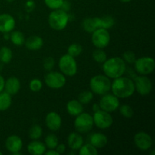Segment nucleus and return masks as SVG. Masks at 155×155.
<instances>
[{
  "instance_id": "f257e3e1",
  "label": "nucleus",
  "mask_w": 155,
  "mask_h": 155,
  "mask_svg": "<svg viewBox=\"0 0 155 155\" xmlns=\"http://www.w3.org/2000/svg\"><path fill=\"white\" fill-rule=\"evenodd\" d=\"M110 89L118 98H127L132 96L135 92L134 82L128 77H120L114 79Z\"/></svg>"
},
{
  "instance_id": "f03ea898",
  "label": "nucleus",
  "mask_w": 155,
  "mask_h": 155,
  "mask_svg": "<svg viewBox=\"0 0 155 155\" xmlns=\"http://www.w3.org/2000/svg\"><path fill=\"white\" fill-rule=\"evenodd\" d=\"M103 71L108 78L116 79L122 77L126 71V64L124 59L113 57L107 59L103 63Z\"/></svg>"
},
{
  "instance_id": "7ed1b4c3",
  "label": "nucleus",
  "mask_w": 155,
  "mask_h": 155,
  "mask_svg": "<svg viewBox=\"0 0 155 155\" xmlns=\"http://www.w3.org/2000/svg\"><path fill=\"white\" fill-rule=\"evenodd\" d=\"M68 21L69 15L67 12L61 8L53 10L49 14L48 18V22L50 27L58 31L64 30L68 25Z\"/></svg>"
},
{
  "instance_id": "20e7f679",
  "label": "nucleus",
  "mask_w": 155,
  "mask_h": 155,
  "mask_svg": "<svg viewBox=\"0 0 155 155\" xmlns=\"http://www.w3.org/2000/svg\"><path fill=\"white\" fill-rule=\"evenodd\" d=\"M89 86L93 93L103 95L110 90L111 82L107 76L96 75L91 78Z\"/></svg>"
},
{
  "instance_id": "39448f33",
  "label": "nucleus",
  "mask_w": 155,
  "mask_h": 155,
  "mask_svg": "<svg viewBox=\"0 0 155 155\" xmlns=\"http://www.w3.org/2000/svg\"><path fill=\"white\" fill-rule=\"evenodd\" d=\"M58 67L64 76L74 77L77 73V64L75 58L70 54H64L59 59Z\"/></svg>"
},
{
  "instance_id": "423d86ee",
  "label": "nucleus",
  "mask_w": 155,
  "mask_h": 155,
  "mask_svg": "<svg viewBox=\"0 0 155 155\" xmlns=\"http://www.w3.org/2000/svg\"><path fill=\"white\" fill-rule=\"evenodd\" d=\"M94 126L93 118L92 115L87 113L80 114L74 120V127L80 133H86L90 131Z\"/></svg>"
},
{
  "instance_id": "0eeeda50",
  "label": "nucleus",
  "mask_w": 155,
  "mask_h": 155,
  "mask_svg": "<svg viewBox=\"0 0 155 155\" xmlns=\"http://www.w3.org/2000/svg\"><path fill=\"white\" fill-rule=\"evenodd\" d=\"M110 36L108 30L98 28L92 33V42L97 48H104L110 43Z\"/></svg>"
},
{
  "instance_id": "6e6552de",
  "label": "nucleus",
  "mask_w": 155,
  "mask_h": 155,
  "mask_svg": "<svg viewBox=\"0 0 155 155\" xmlns=\"http://www.w3.org/2000/svg\"><path fill=\"white\" fill-rule=\"evenodd\" d=\"M135 69L141 75L151 74L155 68L154 58L151 57H142L136 59L134 62Z\"/></svg>"
},
{
  "instance_id": "1a4fd4ad",
  "label": "nucleus",
  "mask_w": 155,
  "mask_h": 155,
  "mask_svg": "<svg viewBox=\"0 0 155 155\" xmlns=\"http://www.w3.org/2000/svg\"><path fill=\"white\" fill-rule=\"evenodd\" d=\"M45 83L49 88L58 89L64 86L66 83V77L62 73L56 71H50L45 76Z\"/></svg>"
},
{
  "instance_id": "9d476101",
  "label": "nucleus",
  "mask_w": 155,
  "mask_h": 155,
  "mask_svg": "<svg viewBox=\"0 0 155 155\" xmlns=\"http://www.w3.org/2000/svg\"><path fill=\"white\" fill-rule=\"evenodd\" d=\"M92 118L94 124L101 130L109 128L113 124V117L111 115L109 114V112L104 111L101 109L94 112Z\"/></svg>"
},
{
  "instance_id": "9b49d317",
  "label": "nucleus",
  "mask_w": 155,
  "mask_h": 155,
  "mask_svg": "<svg viewBox=\"0 0 155 155\" xmlns=\"http://www.w3.org/2000/svg\"><path fill=\"white\" fill-rule=\"evenodd\" d=\"M99 107L101 110L107 112H113L119 108L120 101L119 98L114 95L111 94H104L99 101Z\"/></svg>"
},
{
  "instance_id": "f8f14e48",
  "label": "nucleus",
  "mask_w": 155,
  "mask_h": 155,
  "mask_svg": "<svg viewBox=\"0 0 155 155\" xmlns=\"http://www.w3.org/2000/svg\"><path fill=\"white\" fill-rule=\"evenodd\" d=\"M133 82H134L135 90L137 91L138 93L142 96L149 95L152 90V83L151 80L148 77H145V75L138 76L135 77Z\"/></svg>"
},
{
  "instance_id": "ddd939ff",
  "label": "nucleus",
  "mask_w": 155,
  "mask_h": 155,
  "mask_svg": "<svg viewBox=\"0 0 155 155\" xmlns=\"http://www.w3.org/2000/svg\"><path fill=\"white\" fill-rule=\"evenodd\" d=\"M134 143L142 151H147L152 146V139L145 132H139L134 136Z\"/></svg>"
},
{
  "instance_id": "4468645a",
  "label": "nucleus",
  "mask_w": 155,
  "mask_h": 155,
  "mask_svg": "<svg viewBox=\"0 0 155 155\" xmlns=\"http://www.w3.org/2000/svg\"><path fill=\"white\" fill-rule=\"evenodd\" d=\"M5 147L7 150L14 154H19L20 151L22 149V139L16 135H12L7 138L5 141Z\"/></svg>"
},
{
  "instance_id": "2eb2a0df",
  "label": "nucleus",
  "mask_w": 155,
  "mask_h": 155,
  "mask_svg": "<svg viewBox=\"0 0 155 155\" xmlns=\"http://www.w3.org/2000/svg\"><path fill=\"white\" fill-rule=\"evenodd\" d=\"M15 20L9 14L0 15V32L3 33H10L15 27Z\"/></svg>"
},
{
  "instance_id": "dca6fc26",
  "label": "nucleus",
  "mask_w": 155,
  "mask_h": 155,
  "mask_svg": "<svg viewBox=\"0 0 155 155\" xmlns=\"http://www.w3.org/2000/svg\"><path fill=\"white\" fill-rule=\"evenodd\" d=\"M45 124L51 131H58L61 127V117L55 111L49 112L45 117Z\"/></svg>"
},
{
  "instance_id": "f3484780",
  "label": "nucleus",
  "mask_w": 155,
  "mask_h": 155,
  "mask_svg": "<svg viewBox=\"0 0 155 155\" xmlns=\"http://www.w3.org/2000/svg\"><path fill=\"white\" fill-rule=\"evenodd\" d=\"M4 89H5V92L9 95H16L21 89L20 80L15 77H9L6 81H5Z\"/></svg>"
},
{
  "instance_id": "a211bd4d",
  "label": "nucleus",
  "mask_w": 155,
  "mask_h": 155,
  "mask_svg": "<svg viewBox=\"0 0 155 155\" xmlns=\"http://www.w3.org/2000/svg\"><path fill=\"white\" fill-rule=\"evenodd\" d=\"M68 146L71 149L79 150L83 145V139L80 134L77 133H72L68 136Z\"/></svg>"
},
{
  "instance_id": "6ab92c4d",
  "label": "nucleus",
  "mask_w": 155,
  "mask_h": 155,
  "mask_svg": "<svg viewBox=\"0 0 155 155\" xmlns=\"http://www.w3.org/2000/svg\"><path fill=\"white\" fill-rule=\"evenodd\" d=\"M45 149L46 147L45 144L37 140H33L27 145V151L30 154L33 155H42L45 154Z\"/></svg>"
},
{
  "instance_id": "aec40b11",
  "label": "nucleus",
  "mask_w": 155,
  "mask_h": 155,
  "mask_svg": "<svg viewBox=\"0 0 155 155\" xmlns=\"http://www.w3.org/2000/svg\"><path fill=\"white\" fill-rule=\"evenodd\" d=\"M25 46L29 50L36 51L40 49L43 45V40L40 36H31L25 39Z\"/></svg>"
},
{
  "instance_id": "412c9836",
  "label": "nucleus",
  "mask_w": 155,
  "mask_h": 155,
  "mask_svg": "<svg viewBox=\"0 0 155 155\" xmlns=\"http://www.w3.org/2000/svg\"><path fill=\"white\" fill-rule=\"evenodd\" d=\"M67 110L70 115L77 117L83 111V104L80 103L78 100H71L67 104Z\"/></svg>"
},
{
  "instance_id": "4be33fe9",
  "label": "nucleus",
  "mask_w": 155,
  "mask_h": 155,
  "mask_svg": "<svg viewBox=\"0 0 155 155\" xmlns=\"http://www.w3.org/2000/svg\"><path fill=\"white\" fill-rule=\"evenodd\" d=\"M90 144L96 148H104L107 144V136L101 133H94L90 137Z\"/></svg>"
},
{
  "instance_id": "5701e85b",
  "label": "nucleus",
  "mask_w": 155,
  "mask_h": 155,
  "mask_svg": "<svg viewBox=\"0 0 155 155\" xmlns=\"http://www.w3.org/2000/svg\"><path fill=\"white\" fill-rule=\"evenodd\" d=\"M83 27L85 31L87 32V33H92L95 30L100 28L99 18L95 17V18H86L83 21Z\"/></svg>"
},
{
  "instance_id": "b1692460",
  "label": "nucleus",
  "mask_w": 155,
  "mask_h": 155,
  "mask_svg": "<svg viewBox=\"0 0 155 155\" xmlns=\"http://www.w3.org/2000/svg\"><path fill=\"white\" fill-rule=\"evenodd\" d=\"M12 105V95L6 92H0V111L8 110Z\"/></svg>"
},
{
  "instance_id": "393cba45",
  "label": "nucleus",
  "mask_w": 155,
  "mask_h": 155,
  "mask_svg": "<svg viewBox=\"0 0 155 155\" xmlns=\"http://www.w3.org/2000/svg\"><path fill=\"white\" fill-rule=\"evenodd\" d=\"M12 51L8 47L3 46L0 48V62L2 64H8L12 61Z\"/></svg>"
},
{
  "instance_id": "a878e982",
  "label": "nucleus",
  "mask_w": 155,
  "mask_h": 155,
  "mask_svg": "<svg viewBox=\"0 0 155 155\" xmlns=\"http://www.w3.org/2000/svg\"><path fill=\"white\" fill-rule=\"evenodd\" d=\"M9 39L12 41V43L15 45H22L25 42V37H24L23 33L20 31H14L11 33Z\"/></svg>"
},
{
  "instance_id": "bb28decb",
  "label": "nucleus",
  "mask_w": 155,
  "mask_h": 155,
  "mask_svg": "<svg viewBox=\"0 0 155 155\" xmlns=\"http://www.w3.org/2000/svg\"><path fill=\"white\" fill-rule=\"evenodd\" d=\"M98 154L97 148L90 143L83 145L79 149L80 155H97Z\"/></svg>"
},
{
  "instance_id": "cd10ccee",
  "label": "nucleus",
  "mask_w": 155,
  "mask_h": 155,
  "mask_svg": "<svg viewBox=\"0 0 155 155\" xmlns=\"http://www.w3.org/2000/svg\"><path fill=\"white\" fill-rule=\"evenodd\" d=\"M92 58L98 63H104L107 60V54L103 48H97L92 52Z\"/></svg>"
},
{
  "instance_id": "c85d7f7f",
  "label": "nucleus",
  "mask_w": 155,
  "mask_h": 155,
  "mask_svg": "<svg viewBox=\"0 0 155 155\" xmlns=\"http://www.w3.org/2000/svg\"><path fill=\"white\" fill-rule=\"evenodd\" d=\"M45 145L49 149H54L58 145V139L54 134H49L45 139Z\"/></svg>"
},
{
  "instance_id": "c756f323",
  "label": "nucleus",
  "mask_w": 155,
  "mask_h": 155,
  "mask_svg": "<svg viewBox=\"0 0 155 155\" xmlns=\"http://www.w3.org/2000/svg\"><path fill=\"white\" fill-rule=\"evenodd\" d=\"M42 135V129L39 125H33L29 131L30 138L33 140H38Z\"/></svg>"
},
{
  "instance_id": "7c9ffc66",
  "label": "nucleus",
  "mask_w": 155,
  "mask_h": 155,
  "mask_svg": "<svg viewBox=\"0 0 155 155\" xmlns=\"http://www.w3.org/2000/svg\"><path fill=\"white\" fill-rule=\"evenodd\" d=\"M83 51L82 45L79 43H73L69 45L68 48V54L75 58L80 55Z\"/></svg>"
},
{
  "instance_id": "2f4dec72",
  "label": "nucleus",
  "mask_w": 155,
  "mask_h": 155,
  "mask_svg": "<svg viewBox=\"0 0 155 155\" xmlns=\"http://www.w3.org/2000/svg\"><path fill=\"white\" fill-rule=\"evenodd\" d=\"M100 28H104L107 30L113 27L114 24V20L110 16H105L103 18H99Z\"/></svg>"
},
{
  "instance_id": "473e14b6",
  "label": "nucleus",
  "mask_w": 155,
  "mask_h": 155,
  "mask_svg": "<svg viewBox=\"0 0 155 155\" xmlns=\"http://www.w3.org/2000/svg\"><path fill=\"white\" fill-rule=\"evenodd\" d=\"M93 92L90 91H83L78 96V101L82 104H88L93 98Z\"/></svg>"
},
{
  "instance_id": "72a5a7b5",
  "label": "nucleus",
  "mask_w": 155,
  "mask_h": 155,
  "mask_svg": "<svg viewBox=\"0 0 155 155\" xmlns=\"http://www.w3.org/2000/svg\"><path fill=\"white\" fill-rule=\"evenodd\" d=\"M120 113L124 117L131 118L133 116L134 111H133L131 106H130L129 104H123L120 107Z\"/></svg>"
},
{
  "instance_id": "f704fd0d",
  "label": "nucleus",
  "mask_w": 155,
  "mask_h": 155,
  "mask_svg": "<svg viewBox=\"0 0 155 155\" xmlns=\"http://www.w3.org/2000/svg\"><path fill=\"white\" fill-rule=\"evenodd\" d=\"M45 5L49 8L51 10H55V9L61 8L62 4L64 2V0H44Z\"/></svg>"
},
{
  "instance_id": "c9c22d12",
  "label": "nucleus",
  "mask_w": 155,
  "mask_h": 155,
  "mask_svg": "<svg viewBox=\"0 0 155 155\" xmlns=\"http://www.w3.org/2000/svg\"><path fill=\"white\" fill-rule=\"evenodd\" d=\"M29 87L30 89L32 92H39L41 90L42 87V83L40 80L39 79H33L30 82V84H29Z\"/></svg>"
},
{
  "instance_id": "e433bc0d",
  "label": "nucleus",
  "mask_w": 155,
  "mask_h": 155,
  "mask_svg": "<svg viewBox=\"0 0 155 155\" xmlns=\"http://www.w3.org/2000/svg\"><path fill=\"white\" fill-rule=\"evenodd\" d=\"M123 59H124V61L129 64H134V62L136 60V57L133 51H127L123 54Z\"/></svg>"
},
{
  "instance_id": "4c0bfd02",
  "label": "nucleus",
  "mask_w": 155,
  "mask_h": 155,
  "mask_svg": "<svg viewBox=\"0 0 155 155\" xmlns=\"http://www.w3.org/2000/svg\"><path fill=\"white\" fill-rule=\"evenodd\" d=\"M54 64H55V61L52 57L46 58L43 61V68L48 71H51L54 68Z\"/></svg>"
},
{
  "instance_id": "58836bf2",
  "label": "nucleus",
  "mask_w": 155,
  "mask_h": 155,
  "mask_svg": "<svg viewBox=\"0 0 155 155\" xmlns=\"http://www.w3.org/2000/svg\"><path fill=\"white\" fill-rule=\"evenodd\" d=\"M54 149L56 150V151H57L59 154H64V153L65 152V151H66V146H65L64 144H58Z\"/></svg>"
},
{
  "instance_id": "ea45409f",
  "label": "nucleus",
  "mask_w": 155,
  "mask_h": 155,
  "mask_svg": "<svg viewBox=\"0 0 155 155\" xmlns=\"http://www.w3.org/2000/svg\"><path fill=\"white\" fill-rule=\"evenodd\" d=\"M4 86H5V80L3 78V77H2L0 75V92H2L3 89H4Z\"/></svg>"
},
{
  "instance_id": "a19ab883",
  "label": "nucleus",
  "mask_w": 155,
  "mask_h": 155,
  "mask_svg": "<svg viewBox=\"0 0 155 155\" xmlns=\"http://www.w3.org/2000/svg\"><path fill=\"white\" fill-rule=\"evenodd\" d=\"M45 154L46 155H59L55 149H50L49 151H45Z\"/></svg>"
},
{
  "instance_id": "79ce46f5",
  "label": "nucleus",
  "mask_w": 155,
  "mask_h": 155,
  "mask_svg": "<svg viewBox=\"0 0 155 155\" xmlns=\"http://www.w3.org/2000/svg\"><path fill=\"white\" fill-rule=\"evenodd\" d=\"M92 110H93L94 112L97 111V110H100V107H99V104H93V107H92Z\"/></svg>"
},
{
  "instance_id": "37998d69",
  "label": "nucleus",
  "mask_w": 155,
  "mask_h": 155,
  "mask_svg": "<svg viewBox=\"0 0 155 155\" xmlns=\"http://www.w3.org/2000/svg\"><path fill=\"white\" fill-rule=\"evenodd\" d=\"M119 1L122 2H131L132 0H119Z\"/></svg>"
},
{
  "instance_id": "c03bdc74",
  "label": "nucleus",
  "mask_w": 155,
  "mask_h": 155,
  "mask_svg": "<svg viewBox=\"0 0 155 155\" xmlns=\"http://www.w3.org/2000/svg\"><path fill=\"white\" fill-rule=\"evenodd\" d=\"M3 64H2V62H1V63H0V71H1L2 70Z\"/></svg>"
},
{
  "instance_id": "a18cd8bd",
  "label": "nucleus",
  "mask_w": 155,
  "mask_h": 155,
  "mask_svg": "<svg viewBox=\"0 0 155 155\" xmlns=\"http://www.w3.org/2000/svg\"><path fill=\"white\" fill-rule=\"evenodd\" d=\"M7 2H14L15 0H6Z\"/></svg>"
},
{
  "instance_id": "49530a36",
  "label": "nucleus",
  "mask_w": 155,
  "mask_h": 155,
  "mask_svg": "<svg viewBox=\"0 0 155 155\" xmlns=\"http://www.w3.org/2000/svg\"><path fill=\"white\" fill-rule=\"evenodd\" d=\"M2 153L1 151H0V155H2Z\"/></svg>"
}]
</instances>
